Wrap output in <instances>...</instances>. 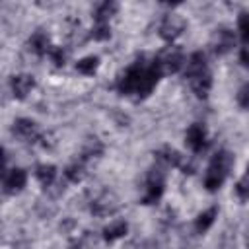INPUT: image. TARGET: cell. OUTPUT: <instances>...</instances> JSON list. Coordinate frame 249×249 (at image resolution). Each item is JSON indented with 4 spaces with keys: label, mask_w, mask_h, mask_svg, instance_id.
<instances>
[{
    "label": "cell",
    "mask_w": 249,
    "mask_h": 249,
    "mask_svg": "<svg viewBox=\"0 0 249 249\" xmlns=\"http://www.w3.org/2000/svg\"><path fill=\"white\" fill-rule=\"evenodd\" d=\"M117 210V200L111 195H103L101 198H95L91 202V212L97 216H105V214H113Z\"/></svg>",
    "instance_id": "cell-15"
},
{
    "label": "cell",
    "mask_w": 249,
    "mask_h": 249,
    "mask_svg": "<svg viewBox=\"0 0 249 249\" xmlns=\"http://www.w3.org/2000/svg\"><path fill=\"white\" fill-rule=\"evenodd\" d=\"M165 189V175L160 167L150 169L148 177H146V185H144V195H142V202L144 204H154L161 198Z\"/></svg>",
    "instance_id": "cell-3"
},
{
    "label": "cell",
    "mask_w": 249,
    "mask_h": 249,
    "mask_svg": "<svg viewBox=\"0 0 249 249\" xmlns=\"http://www.w3.org/2000/svg\"><path fill=\"white\" fill-rule=\"evenodd\" d=\"M183 29H185V19L181 16H177V14H167L160 23V35L165 41L177 39L183 33Z\"/></svg>",
    "instance_id": "cell-6"
},
{
    "label": "cell",
    "mask_w": 249,
    "mask_h": 249,
    "mask_svg": "<svg viewBox=\"0 0 249 249\" xmlns=\"http://www.w3.org/2000/svg\"><path fill=\"white\" fill-rule=\"evenodd\" d=\"M111 35V29H109V23H95L93 29H91V37L97 39V41H103Z\"/></svg>",
    "instance_id": "cell-23"
},
{
    "label": "cell",
    "mask_w": 249,
    "mask_h": 249,
    "mask_svg": "<svg viewBox=\"0 0 249 249\" xmlns=\"http://www.w3.org/2000/svg\"><path fill=\"white\" fill-rule=\"evenodd\" d=\"M154 62H156L158 70H160L161 76H163V74H173V72L181 70L185 58H183V53H181L177 47H167V49H163V51L154 58Z\"/></svg>",
    "instance_id": "cell-4"
},
{
    "label": "cell",
    "mask_w": 249,
    "mask_h": 249,
    "mask_svg": "<svg viewBox=\"0 0 249 249\" xmlns=\"http://www.w3.org/2000/svg\"><path fill=\"white\" fill-rule=\"evenodd\" d=\"M49 54H51V58H53V62H54L56 66H62V64H64V56H66V54H64V51H62L60 47H53Z\"/></svg>",
    "instance_id": "cell-26"
},
{
    "label": "cell",
    "mask_w": 249,
    "mask_h": 249,
    "mask_svg": "<svg viewBox=\"0 0 249 249\" xmlns=\"http://www.w3.org/2000/svg\"><path fill=\"white\" fill-rule=\"evenodd\" d=\"M161 78V72L158 70L156 62L150 60L146 62L144 58H138L132 66L124 70V74L117 82V89L123 95H136V97H146Z\"/></svg>",
    "instance_id": "cell-1"
},
{
    "label": "cell",
    "mask_w": 249,
    "mask_h": 249,
    "mask_svg": "<svg viewBox=\"0 0 249 249\" xmlns=\"http://www.w3.org/2000/svg\"><path fill=\"white\" fill-rule=\"evenodd\" d=\"M97 66H99V58L97 56H84L82 60H78L76 62V70L80 72V74H84V76H91L95 70H97Z\"/></svg>",
    "instance_id": "cell-21"
},
{
    "label": "cell",
    "mask_w": 249,
    "mask_h": 249,
    "mask_svg": "<svg viewBox=\"0 0 249 249\" xmlns=\"http://www.w3.org/2000/svg\"><path fill=\"white\" fill-rule=\"evenodd\" d=\"M10 88H12L14 97L23 99V97L35 88V80H33V76H29V74H18V76H14V78L10 80Z\"/></svg>",
    "instance_id": "cell-12"
},
{
    "label": "cell",
    "mask_w": 249,
    "mask_h": 249,
    "mask_svg": "<svg viewBox=\"0 0 249 249\" xmlns=\"http://www.w3.org/2000/svg\"><path fill=\"white\" fill-rule=\"evenodd\" d=\"M29 49L35 53V54H47V53H51V43H49V35L45 33V31H35L33 35H31V39H29Z\"/></svg>",
    "instance_id": "cell-14"
},
{
    "label": "cell",
    "mask_w": 249,
    "mask_h": 249,
    "mask_svg": "<svg viewBox=\"0 0 249 249\" xmlns=\"http://www.w3.org/2000/svg\"><path fill=\"white\" fill-rule=\"evenodd\" d=\"M189 84H191V88H193V91H195L196 97H200V99L208 97L210 88H212V74H210V70H204L200 74L191 76L189 78Z\"/></svg>",
    "instance_id": "cell-9"
},
{
    "label": "cell",
    "mask_w": 249,
    "mask_h": 249,
    "mask_svg": "<svg viewBox=\"0 0 249 249\" xmlns=\"http://www.w3.org/2000/svg\"><path fill=\"white\" fill-rule=\"evenodd\" d=\"M25 181H27V173H25L21 167H14V169H10V171L4 175V191H6L8 195L19 193V191L25 187Z\"/></svg>",
    "instance_id": "cell-8"
},
{
    "label": "cell",
    "mask_w": 249,
    "mask_h": 249,
    "mask_svg": "<svg viewBox=\"0 0 249 249\" xmlns=\"http://www.w3.org/2000/svg\"><path fill=\"white\" fill-rule=\"evenodd\" d=\"M64 175H66V179H68V181H74V183L82 181V179H84V175H86V161H84V160H80V161L70 163V165L64 169Z\"/></svg>",
    "instance_id": "cell-19"
},
{
    "label": "cell",
    "mask_w": 249,
    "mask_h": 249,
    "mask_svg": "<svg viewBox=\"0 0 249 249\" xmlns=\"http://www.w3.org/2000/svg\"><path fill=\"white\" fill-rule=\"evenodd\" d=\"M235 193L241 200H249V163H247V169H245V175L237 181L235 185Z\"/></svg>",
    "instance_id": "cell-22"
},
{
    "label": "cell",
    "mask_w": 249,
    "mask_h": 249,
    "mask_svg": "<svg viewBox=\"0 0 249 249\" xmlns=\"http://www.w3.org/2000/svg\"><path fill=\"white\" fill-rule=\"evenodd\" d=\"M237 103H239L243 109H249V84L241 86V89L237 91Z\"/></svg>",
    "instance_id": "cell-25"
},
{
    "label": "cell",
    "mask_w": 249,
    "mask_h": 249,
    "mask_svg": "<svg viewBox=\"0 0 249 249\" xmlns=\"http://www.w3.org/2000/svg\"><path fill=\"white\" fill-rule=\"evenodd\" d=\"M185 140H187V146L193 150V152H200L204 146H206V128L198 123L191 124L187 128V134H185Z\"/></svg>",
    "instance_id": "cell-10"
},
{
    "label": "cell",
    "mask_w": 249,
    "mask_h": 249,
    "mask_svg": "<svg viewBox=\"0 0 249 249\" xmlns=\"http://www.w3.org/2000/svg\"><path fill=\"white\" fill-rule=\"evenodd\" d=\"M237 27H239V33H241V39L245 43H249V12H243L239 16V21H237Z\"/></svg>",
    "instance_id": "cell-24"
},
{
    "label": "cell",
    "mask_w": 249,
    "mask_h": 249,
    "mask_svg": "<svg viewBox=\"0 0 249 249\" xmlns=\"http://www.w3.org/2000/svg\"><path fill=\"white\" fill-rule=\"evenodd\" d=\"M35 175H37V179L41 181V185L49 187V185L54 181V177H56V167H54V165H51V163H43V165H37V171H35Z\"/></svg>",
    "instance_id": "cell-20"
},
{
    "label": "cell",
    "mask_w": 249,
    "mask_h": 249,
    "mask_svg": "<svg viewBox=\"0 0 249 249\" xmlns=\"http://www.w3.org/2000/svg\"><path fill=\"white\" fill-rule=\"evenodd\" d=\"M239 60H241L243 66H249V47L241 49V53H239Z\"/></svg>",
    "instance_id": "cell-27"
},
{
    "label": "cell",
    "mask_w": 249,
    "mask_h": 249,
    "mask_svg": "<svg viewBox=\"0 0 249 249\" xmlns=\"http://www.w3.org/2000/svg\"><path fill=\"white\" fill-rule=\"evenodd\" d=\"M216 216H218V208H216V206H210L208 210L200 212V214L195 218V231H196V233H204V231L214 224Z\"/></svg>",
    "instance_id": "cell-16"
},
{
    "label": "cell",
    "mask_w": 249,
    "mask_h": 249,
    "mask_svg": "<svg viewBox=\"0 0 249 249\" xmlns=\"http://www.w3.org/2000/svg\"><path fill=\"white\" fill-rule=\"evenodd\" d=\"M204 70H208V64H206V56H204V53H200V51L193 53V54L189 56V60H187L185 76H187V78H191V76L200 74V72H204Z\"/></svg>",
    "instance_id": "cell-13"
},
{
    "label": "cell",
    "mask_w": 249,
    "mask_h": 249,
    "mask_svg": "<svg viewBox=\"0 0 249 249\" xmlns=\"http://www.w3.org/2000/svg\"><path fill=\"white\" fill-rule=\"evenodd\" d=\"M117 10H119V4L117 2H103V4H99L95 8V12H93L95 23H109L111 16H115Z\"/></svg>",
    "instance_id": "cell-17"
},
{
    "label": "cell",
    "mask_w": 249,
    "mask_h": 249,
    "mask_svg": "<svg viewBox=\"0 0 249 249\" xmlns=\"http://www.w3.org/2000/svg\"><path fill=\"white\" fill-rule=\"evenodd\" d=\"M235 45V37H233V31H230L228 27H218L212 37H210V47L214 51V54H226L231 51V47Z\"/></svg>",
    "instance_id": "cell-5"
},
{
    "label": "cell",
    "mask_w": 249,
    "mask_h": 249,
    "mask_svg": "<svg viewBox=\"0 0 249 249\" xmlns=\"http://www.w3.org/2000/svg\"><path fill=\"white\" fill-rule=\"evenodd\" d=\"M231 165H233V156L228 150H220L218 154H214V158L210 160L208 169L204 173V187L208 191H218L222 187V183L226 181Z\"/></svg>",
    "instance_id": "cell-2"
},
{
    "label": "cell",
    "mask_w": 249,
    "mask_h": 249,
    "mask_svg": "<svg viewBox=\"0 0 249 249\" xmlns=\"http://www.w3.org/2000/svg\"><path fill=\"white\" fill-rule=\"evenodd\" d=\"M12 132H14L21 142H27V144H33V142H37V140L41 138L35 121H31V119H18V121L14 123V126H12Z\"/></svg>",
    "instance_id": "cell-7"
},
{
    "label": "cell",
    "mask_w": 249,
    "mask_h": 249,
    "mask_svg": "<svg viewBox=\"0 0 249 249\" xmlns=\"http://www.w3.org/2000/svg\"><path fill=\"white\" fill-rule=\"evenodd\" d=\"M126 230H128V224H126L124 220H117V222L109 224V226L103 230V239L111 243V241H115V239L123 237V235L126 233Z\"/></svg>",
    "instance_id": "cell-18"
},
{
    "label": "cell",
    "mask_w": 249,
    "mask_h": 249,
    "mask_svg": "<svg viewBox=\"0 0 249 249\" xmlns=\"http://www.w3.org/2000/svg\"><path fill=\"white\" fill-rule=\"evenodd\" d=\"M156 160L160 161V163H163V165H171V167H181V169H185V173H187V165H185V158L177 152V150H173L171 146H163V148H160L158 152H156Z\"/></svg>",
    "instance_id": "cell-11"
}]
</instances>
